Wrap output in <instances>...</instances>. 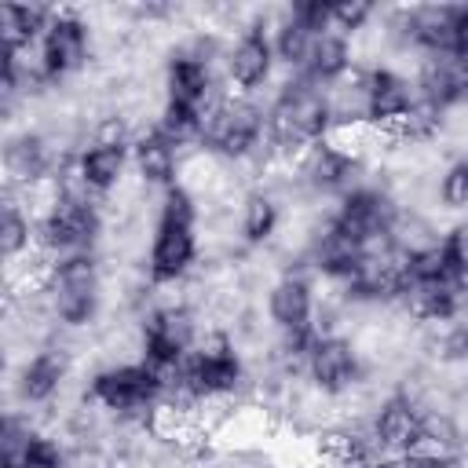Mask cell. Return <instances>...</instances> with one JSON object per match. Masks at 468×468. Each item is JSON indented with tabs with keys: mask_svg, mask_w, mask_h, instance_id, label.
Listing matches in <instances>:
<instances>
[{
	"mask_svg": "<svg viewBox=\"0 0 468 468\" xmlns=\"http://www.w3.org/2000/svg\"><path fill=\"white\" fill-rule=\"evenodd\" d=\"M194 263H197V201L183 183H176L161 190V205L146 249V278L150 285H176L194 271Z\"/></svg>",
	"mask_w": 468,
	"mask_h": 468,
	"instance_id": "obj_2",
	"label": "cell"
},
{
	"mask_svg": "<svg viewBox=\"0 0 468 468\" xmlns=\"http://www.w3.org/2000/svg\"><path fill=\"white\" fill-rule=\"evenodd\" d=\"M51 18H55V7H48V4H4L0 7L4 51L29 55L40 44V37L48 33Z\"/></svg>",
	"mask_w": 468,
	"mask_h": 468,
	"instance_id": "obj_26",
	"label": "cell"
},
{
	"mask_svg": "<svg viewBox=\"0 0 468 468\" xmlns=\"http://www.w3.org/2000/svg\"><path fill=\"white\" fill-rule=\"evenodd\" d=\"M314 37L318 33H311L303 22H296L289 11H282V18L271 26V44H274L278 66H285L289 73H300L307 55H311V48H314Z\"/></svg>",
	"mask_w": 468,
	"mask_h": 468,
	"instance_id": "obj_29",
	"label": "cell"
},
{
	"mask_svg": "<svg viewBox=\"0 0 468 468\" xmlns=\"http://www.w3.org/2000/svg\"><path fill=\"white\" fill-rule=\"evenodd\" d=\"M439 252H442L450 274H457V278L468 282V219H457V223H450V227L442 230Z\"/></svg>",
	"mask_w": 468,
	"mask_h": 468,
	"instance_id": "obj_31",
	"label": "cell"
},
{
	"mask_svg": "<svg viewBox=\"0 0 468 468\" xmlns=\"http://www.w3.org/2000/svg\"><path fill=\"white\" fill-rule=\"evenodd\" d=\"M296 22H303L311 33H325L333 29V0H296L285 7Z\"/></svg>",
	"mask_w": 468,
	"mask_h": 468,
	"instance_id": "obj_33",
	"label": "cell"
},
{
	"mask_svg": "<svg viewBox=\"0 0 468 468\" xmlns=\"http://www.w3.org/2000/svg\"><path fill=\"white\" fill-rule=\"evenodd\" d=\"M132 168L139 172V179L146 186H176L179 183V168H183V146L165 135L157 124H150L146 132H139L132 139Z\"/></svg>",
	"mask_w": 468,
	"mask_h": 468,
	"instance_id": "obj_20",
	"label": "cell"
},
{
	"mask_svg": "<svg viewBox=\"0 0 468 468\" xmlns=\"http://www.w3.org/2000/svg\"><path fill=\"white\" fill-rule=\"evenodd\" d=\"M91 58V26L80 11L55 7L48 33L37 44V69L44 84H62L66 77L80 73Z\"/></svg>",
	"mask_w": 468,
	"mask_h": 468,
	"instance_id": "obj_10",
	"label": "cell"
},
{
	"mask_svg": "<svg viewBox=\"0 0 468 468\" xmlns=\"http://www.w3.org/2000/svg\"><path fill=\"white\" fill-rule=\"evenodd\" d=\"M420 322H461L468 307V282L464 278H442L431 285H417L402 300Z\"/></svg>",
	"mask_w": 468,
	"mask_h": 468,
	"instance_id": "obj_25",
	"label": "cell"
},
{
	"mask_svg": "<svg viewBox=\"0 0 468 468\" xmlns=\"http://www.w3.org/2000/svg\"><path fill=\"white\" fill-rule=\"evenodd\" d=\"M395 468H461V457L450 450H435V446H417L413 453L399 457Z\"/></svg>",
	"mask_w": 468,
	"mask_h": 468,
	"instance_id": "obj_35",
	"label": "cell"
},
{
	"mask_svg": "<svg viewBox=\"0 0 468 468\" xmlns=\"http://www.w3.org/2000/svg\"><path fill=\"white\" fill-rule=\"evenodd\" d=\"M340 132L333 91L311 84L300 73H289L274 99L267 102V150L278 157H300L314 143H325Z\"/></svg>",
	"mask_w": 468,
	"mask_h": 468,
	"instance_id": "obj_1",
	"label": "cell"
},
{
	"mask_svg": "<svg viewBox=\"0 0 468 468\" xmlns=\"http://www.w3.org/2000/svg\"><path fill=\"white\" fill-rule=\"evenodd\" d=\"M197 344H201V336H197V314L186 303L150 307L146 318H143V325H139V355L157 373H172Z\"/></svg>",
	"mask_w": 468,
	"mask_h": 468,
	"instance_id": "obj_9",
	"label": "cell"
},
{
	"mask_svg": "<svg viewBox=\"0 0 468 468\" xmlns=\"http://www.w3.org/2000/svg\"><path fill=\"white\" fill-rule=\"evenodd\" d=\"M424 424H428V413L420 410V402L410 399L406 391H395V395L380 399V406L373 410L369 435L391 461H399L424 442Z\"/></svg>",
	"mask_w": 468,
	"mask_h": 468,
	"instance_id": "obj_17",
	"label": "cell"
},
{
	"mask_svg": "<svg viewBox=\"0 0 468 468\" xmlns=\"http://www.w3.org/2000/svg\"><path fill=\"white\" fill-rule=\"evenodd\" d=\"M303 373H307L314 391L336 399V395H347L351 388H358L366 380V362L347 336L318 333V340L311 344V351L303 358Z\"/></svg>",
	"mask_w": 468,
	"mask_h": 468,
	"instance_id": "obj_13",
	"label": "cell"
},
{
	"mask_svg": "<svg viewBox=\"0 0 468 468\" xmlns=\"http://www.w3.org/2000/svg\"><path fill=\"white\" fill-rule=\"evenodd\" d=\"M168 380L154 366L139 362H113L88 377V402L113 417H146L157 413L165 402Z\"/></svg>",
	"mask_w": 468,
	"mask_h": 468,
	"instance_id": "obj_7",
	"label": "cell"
},
{
	"mask_svg": "<svg viewBox=\"0 0 468 468\" xmlns=\"http://www.w3.org/2000/svg\"><path fill=\"white\" fill-rule=\"evenodd\" d=\"M362 157L355 146H344L336 135L325 143H314L296 157V179L322 197H344L351 186H358Z\"/></svg>",
	"mask_w": 468,
	"mask_h": 468,
	"instance_id": "obj_14",
	"label": "cell"
},
{
	"mask_svg": "<svg viewBox=\"0 0 468 468\" xmlns=\"http://www.w3.org/2000/svg\"><path fill=\"white\" fill-rule=\"evenodd\" d=\"M44 300L58 325L84 329L102 311V271L95 252L58 256L44 271Z\"/></svg>",
	"mask_w": 468,
	"mask_h": 468,
	"instance_id": "obj_5",
	"label": "cell"
},
{
	"mask_svg": "<svg viewBox=\"0 0 468 468\" xmlns=\"http://www.w3.org/2000/svg\"><path fill=\"white\" fill-rule=\"evenodd\" d=\"M439 358L450 362V366L468 362V318L446 325V333H442V340H439Z\"/></svg>",
	"mask_w": 468,
	"mask_h": 468,
	"instance_id": "obj_34",
	"label": "cell"
},
{
	"mask_svg": "<svg viewBox=\"0 0 468 468\" xmlns=\"http://www.w3.org/2000/svg\"><path fill=\"white\" fill-rule=\"evenodd\" d=\"M29 249L37 245V216L18 205L15 197L4 201V216H0V252L7 260V267H15L22 256H29Z\"/></svg>",
	"mask_w": 468,
	"mask_h": 468,
	"instance_id": "obj_28",
	"label": "cell"
},
{
	"mask_svg": "<svg viewBox=\"0 0 468 468\" xmlns=\"http://www.w3.org/2000/svg\"><path fill=\"white\" fill-rule=\"evenodd\" d=\"M336 468H369V464H344V461H336Z\"/></svg>",
	"mask_w": 468,
	"mask_h": 468,
	"instance_id": "obj_37",
	"label": "cell"
},
{
	"mask_svg": "<svg viewBox=\"0 0 468 468\" xmlns=\"http://www.w3.org/2000/svg\"><path fill=\"white\" fill-rule=\"evenodd\" d=\"M128 165H132V139H128V132H124L117 121L102 124V128L69 157L73 179H77L88 194H95V197H106V194L124 179Z\"/></svg>",
	"mask_w": 468,
	"mask_h": 468,
	"instance_id": "obj_11",
	"label": "cell"
},
{
	"mask_svg": "<svg viewBox=\"0 0 468 468\" xmlns=\"http://www.w3.org/2000/svg\"><path fill=\"white\" fill-rule=\"evenodd\" d=\"M4 168H7L11 186H26L29 190V186L44 183L58 168V154L40 132H18L4 146Z\"/></svg>",
	"mask_w": 468,
	"mask_h": 468,
	"instance_id": "obj_23",
	"label": "cell"
},
{
	"mask_svg": "<svg viewBox=\"0 0 468 468\" xmlns=\"http://www.w3.org/2000/svg\"><path fill=\"white\" fill-rule=\"evenodd\" d=\"M355 91L362 102V124L380 128V132H395L417 110L413 80L391 66H369L355 73Z\"/></svg>",
	"mask_w": 468,
	"mask_h": 468,
	"instance_id": "obj_12",
	"label": "cell"
},
{
	"mask_svg": "<svg viewBox=\"0 0 468 468\" xmlns=\"http://www.w3.org/2000/svg\"><path fill=\"white\" fill-rule=\"evenodd\" d=\"M165 380H168L165 402L197 406V402L230 399L245 384V358L238 355L230 336L216 333V336H205L172 373H165Z\"/></svg>",
	"mask_w": 468,
	"mask_h": 468,
	"instance_id": "obj_3",
	"label": "cell"
},
{
	"mask_svg": "<svg viewBox=\"0 0 468 468\" xmlns=\"http://www.w3.org/2000/svg\"><path fill=\"white\" fill-rule=\"evenodd\" d=\"M66 176L69 179L55 190L48 208L37 216V245L48 260L73 256V252H95L102 238V208L95 194H88L73 179L69 165H66Z\"/></svg>",
	"mask_w": 468,
	"mask_h": 468,
	"instance_id": "obj_4",
	"label": "cell"
},
{
	"mask_svg": "<svg viewBox=\"0 0 468 468\" xmlns=\"http://www.w3.org/2000/svg\"><path fill=\"white\" fill-rule=\"evenodd\" d=\"M413 91L417 102L439 117L468 106V58H420Z\"/></svg>",
	"mask_w": 468,
	"mask_h": 468,
	"instance_id": "obj_19",
	"label": "cell"
},
{
	"mask_svg": "<svg viewBox=\"0 0 468 468\" xmlns=\"http://www.w3.org/2000/svg\"><path fill=\"white\" fill-rule=\"evenodd\" d=\"M197 146L219 161H249L267 150V106L252 95L216 99L205 113Z\"/></svg>",
	"mask_w": 468,
	"mask_h": 468,
	"instance_id": "obj_6",
	"label": "cell"
},
{
	"mask_svg": "<svg viewBox=\"0 0 468 468\" xmlns=\"http://www.w3.org/2000/svg\"><path fill=\"white\" fill-rule=\"evenodd\" d=\"M366 256L369 252L362 245H355L351 238H344L329 219L311 234V245H307V267L329 282H340V285H347L358 274Z\"/></svg>",
	"mask_w": 468,
	"mask_h": 468,
	"instance_id": "obj_21",
	"label": "cell"
},
{
	"mask_svg": "<svg viewBox=\"0 0 468 468\" xmlns=\"http://www.w3.org/2000/svg\"><path fill=\"white\" fill-rule=\"evenodd\" d=\"M347 73H355V51H351V37L336 33V29H325L314 37V48L300 69V77H307L311 84L333 91L347 80Z\"/></svg>",
	"mask_w": 468,
	"mask_h": 468,
	"instance_id": "obj_24",
	"label": "cell"
},
{
	"mask_svg": "<svg viewBox=\"0 0 468 468\" xmlns=\"http://www.w3.org/2000/svg\"><path fill=\"white\" fill-rule=\"evenodd\" d=\"M212 40L197 37L186 48H176L165 62V99L208 110L216 102V69H212Z\"/></svg>",
	"mask_w": 468,
	"mask_h": 468,
	"instance_id": "obj_15",
	"label": "cell"
},
{
	"mask_svg": "<svg viewBox=\"0 0 468 468\" xmlns=\"http://www.w3.org/2000/svg\"><path fill=\"white\" fill-rule=\"evenodd\" d=\"M435 194H439V205L450 208V212H464L468 208V157H457V161H450L442 168Z\"/></svg>",
	"mask_w": 468,
	"mask_h": 468,
	"instance_id": "obj_30",
	"label": "cell"
},
{
	"mask_svg": "<svg viewBox=\"0 0 468 468\" xmlns=\"http://www.w3.org/2000/svg\"><path fill=\"white\" fill-rule=\"evenodd\" d=\"M450 58H468V4H450Z\"/></svg>",
	"mask_w": 468,
	"mask_h": 468,
	"instance_id": "obj_36",
	"label": "cell"
},
{
	"mask_svg": "<svg viewBox=\"0 0 468 468\" xmlns=\"http://www.w3.org/2000/svg\"><path fill=\"white\" fill-rule=\"evenodd\" d=\"M267 318L278 329V336L311 333L314 325V285L303 271H285L267 289Z\"/></svg>",
	"mask_w": 468,
	"mask_h": 468,
	"instance_id": "obj_18",
	"label": "cell"
},
{
	"mask_svg": "<svg viewBox=\"0 0 468 468\" xmlns=\"http://www.w3.org/2000/svg\"><path fill=\"white\" fill-rule=\"evenodd\" d=\"M282 227V205L274 194L267 190H252L245 201H241V216H238V230H241V241L245 245H267Z\"/></svg>",
	"mask_w": 468,
	"mask_h": 468,
	"instance_id": "obj_27",
	"label": "cell"
},
{
	"mask_svg": "<svg viewBox=\"0 0 468 468\" xmlns=\"http://www.w3.org/2000/svg\"><path fill=\"white\" fill-rule=\"evenodd\" d=\"M329 223L344 238H351L355 245H362L366 252H373V249L395 241L399 205H395V197L388 190H380L373 183H358L344 197H336V208L329 212Z\"/></svg>",
	"mask_w": 468,
	"mask_h": 468,
	"instance_id": "obj_8",
	"label": "cell"
},
{
	"mask_svg": "<svg viewBox=\"0 0 468 468\" xmlns=\"http://www.w3.org/2000/svg\"><path fill=\"white\" fill-rule=\"evenodd\" d=\"M69 377V358L62 347H40L33 351L22 366H18V377H15V388H18V399L26 406H48L62 384Z\"/></svg>",
	"mask_w": 468,
	"mask_h": 468,
	"instance_id": "obj_22",
	"label": "cell"
},
{
	"mask_svg": "<svg viewBox=\"0 0 468 468\" xmlns=\"http://www.w3.org/2000/svg\"><path fill=\"white\" fill-rule=\"evenodd\" d=\"M274 66H278L274 44L263 22H249L245 29H238L230 48L223 51V73L238 95H256L260 88H267L274 77Z\"/></svg>",
	"mask_w": 468,
	"mask_h": 468,
	"instance_id": "obj_16",
	"label": "cell"
},
{
	"mask_svg": "<svg viewBox=\"0 0 468 468\" xmlns=\"http://www.w3.org/2000/svg\"><path fill=\"white\" fill-rule=\"evenodd\" d=\"M373 15H377V7L369 0H333V29L344 37L362 33L373 22Z\"/></svg>",
	"mask_w": 468,
	"mask_h": 468,
	"instance_id": "obj_32",
	"label": "cell"
}]
</instances>
